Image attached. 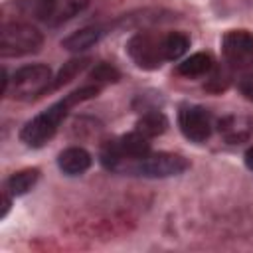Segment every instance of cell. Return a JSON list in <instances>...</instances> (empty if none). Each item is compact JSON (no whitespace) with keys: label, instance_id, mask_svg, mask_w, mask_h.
Wrapping results in <instances>:
<instances>
[{"label":"cell","instance_id":"cell-3","mask_svg":"<svg viewBox=\"0 0 253 253\" xmlns=\"http://www.w3.org/2000/svg\"><path fill=\"white\" fill-rule=\"evenodd\" d=\"M190 168V162L182 154L174 152H150L138 160L125 162L119 174H132L144 178H170L180 176Z\"/></svg>","mask_w":253,"mask_h":253},{"label":"cell","instance_id":"cell-12","mask_svg":"<svg viewBox=\"0 0 253 253\" xmlns=\"http://www.w3.org/2000/svg\"><path fill=\"white\" fill-rule=\"evenodd\" d=\"M213 67V59L210 53H194L190 57H186L182 63H178L176 71L184 77H200V75H206L208 71H211Z\"/></svg>","mask_w":253,"mask_h":253},{"label":"cell","instance_id":"cell-9","mask_svg":"<svg viewBox=\"0 0 253 253\" xmlns=\"http://www.w3.org/2000/svg\"><path fill=\"white\" fill-rule=\"evenodd\" d=\"M217 130L229 144L245 142L253 136V115H227L217 121Z\"/></svg>","mask_w":253,"mask_h":253},{"label":"cell","instance_id":"cell-15","mask_svg":"<svg viewBox=\"0 0 253 253\" xmlns=\"http://www.w3.org/2000/svg\"><path fill=\"white\" fill-rule=\"evenodd\" d=\"M166 128H168V119L162 111H148L136 123V130L148 138L162 134Z\"/></svg>","mask_w":253,"mask_h":253},{"label":"cell","instance_id":"cell-19","mask_svg":"<svg viewBox=\"0 0 253 253\" xmlns=\"http://www.w3.org/2000/svg\"><path fill=\"white\" fill-rule=\"evenodd\" d=\"M10 206H12V200H10V196H8V190L4 188V192H2V213H0V217H6V215H8Z\"/></svg>","mask_w":253,"mask_h":253},{"label":"cell","instance_id":"cell-2","mask_svg":"<svg viewBox=\"0 0 253 253\" xmlns=\"http://www.w3.org/2000/svg\"><path fill=\"white\" fill-rule=\"evenodd\" d=\"M89 4L91 0H16L12 6L22 16L55 28L79 16Z\"/></svg>","mask_w":253,"mask_h":253},{"label":"cell","instance_id":"cell-11","mask_svg":"<svg viewBox=\"0 0 253 253\" xmlns=\"http://www.w3.org/2000/svg\"><path fill=\"white\" fill-rule=\"evenodd\" d=\"M103 34L105 32L99 26H87V28H81L79 32H73L71 36H67L61 42V47H65L67 51H85L87 47L97 43Z\"/></svg>","mask_w":253,"mask_h":253},{"label":"cell","instance_id":"cell-7","mask_svg":"<svg viewBox=\"0 0 253 253\" xmlns=\"http://www.w3.org/2000/svg\"><path fill=\"white\" fill-rule=\"evenodd\" d=\"M221 51L231 67L245 69L253 65V34L247 30H229L221 38Z\"/></svg>","mask_w":253,"mask_h":253},{"label":"cell","instance_id":"cell-6","mask_svg":"<svg viewBox=\"0 0 253 253\" xmlns=\"http://www.w3.org/2000/svg\"><path fill=\"white\" fill-rule=\"evenodd\" d=\"M126 53L140 69H158L162 65V36H154L150 32H138L126 42Z\"/></svg>","mask_w":253,"mask_h":253},{"label":"cell","instance_id":"cell-20","mask_svg":"<svg viewBox=\"0 0 253 253\" xmlns=\"http://www.w3.org/2000/svg\"><path fill=\"white\" fill-rule=\"evenodd\" d=\"M243 160H245V166L253 172V146H249L247 150H245V156H243Z\"/></svg>","mask_w":253,"mask_h":253},{"label":"cell","instance_id":"cell-5","mask_svg":"<svg viewBox=\"0 0 253 253\" xmlns=\"http://www.w3.org/2000/svg\"><path fill=\"white\" fill-rule=\"evenodd\" d=\"M51 69L43 63L20 67L12 77V97L18 101H32L51 89Z\"/></svg>","mask_w":253,"mask_h":253},{"label":"cell","instance_id":"cell-18","mask_svg":"<svg viewBox=\"0 0 253 253\" xmlns=\"http://www.w3.org/2000/svg\"><path fill=\"white\" fill-rule=\"evenodd\" d=\"M239 89L249 101H253V77H243L239 81Z\"/></svg>","mask_w":253,"mask_h":253},{"label":"cell","instance_id":"cell-17","mask_svg":"<svg viewBox=\"0 0 253 253\" xmlns=\"http://www.w3.org/2000/svg\"><path fill=\"white\" fill-rule=\"evenodd\" d=\"M89 77L99 85V83H115V81H119V79H121V73H119V69H117L115 65L101 61V63H97V65L91 69Z\"/></svg>","mask_w":253,"mask_h":253},{"label":"cell","instance_id":"cell-14","mask_svg":"<svg viewBox=\"0 0 253 253\" xmlns=\"http://www.w3.org/2000/svg\"><path fill=\"white\" fill-rule=\"evenodd\" d=\"M190 47V38L182 32H170L162 36V53L166 61H176L180 59Z\"/></svg>","mask_w":253,"mask_h":253},{"label":"cell","instance_id":"cell-8","mask_svg":"<svg viewBox=\"0 0 253 253\" xmlns=\"http://www.w3.org/2000/svg\"><path fill=\"white\" fill-rule=\"evenodd\" d=\"M178 125L184 136L192 142H206L211 134L210 111L200 105H182L178 111Z\"/></svg>","mask_w":253,"mask_h":253},{"label":"cell","instance_id":"cell-10","mask_svg":"<svg viewBox=\"0 0 253 253\" xmlns=\"http://www.w3.org/2000/svg\"><path fill=\"white\" fill-rule=\"evenodd\" d=\"M91 154L81 148V146H69L59 152L57 156V166L63 174L67 176H79L91 168Z\"/></svg>","mask_w":253,"mask_h":253},{"label":"cell","instance_id":"cell-16","mask_svg":"<svg viewBox=\"0 0 253 253\" xmlns=\"http://www.w3.org/2000/svg\"><path fill=\"white\" fill-rule=\"evenodd\" d=\"M89 65V57H81V59H71L67 63H63V67L59 69V73L55 75L53 83H51V89H59L61 85L69 83L71 79H75L77 73H81L85 67Z\"/></svg>","mask_w":253,"mask_h":253},{"label":"cell","instance_id":"cell-1","mask_svg":"<svg viewBox=\"0 0 253 253\" xmlns=\"http://www.w3.org/2000/svg\"><path fill=\"white\" fill-rule=\"evenodd\" d=\"M99 91H101V85H83V87L71 91L63 99H59L57 103L47 107L43 113H40L34 119H30L20 130V140L26 146H32V148L43 146L57 132L59 125L63 123V119L67 117L71 107H75V105H79V103H83L87 99L97 97Z\"/></svg>","mask_w":253,"mask_h":253},{"label":"cell","instance_id":"cell-4","mask_svg":"<svg viewBox=\"0 0 253 253\" xmlns=\"http://www.w3.org/2000/svg\"><path fill=\"white\" fill-rule=\"evenodd\" d=\"M43 43V34L28 22H4L0 32V55L20 57L40 51Z\"/></svg>","mask_w":253,"mask_h":253},{"label":"cell","instance_id":"cell-13","mask_svg":"<svg viewBox=\"0 0 253 253\" xmlns=\"http://www.w3.org/2000/svg\"><path fill=\"white\" fill-rule=\"evenodd\" d=\"M38 178H40V170L38 168H24L20 172H14L6 180V190L12 196H24L36 186Z\"/></svg>","mask_w":253,"mask_h":253}]
</instances>
